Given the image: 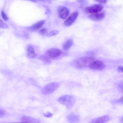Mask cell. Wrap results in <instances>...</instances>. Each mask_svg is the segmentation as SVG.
<instances>
[{"label":"cell","instance_id":"cell-11","mask_svg":"<svg viewBox=\"0 0 123 123\" xmlns=\"http://www.w3.org/2000/svg\"><path fill=\"white\" fill-rule=\"evenodd\" d=\"M45 23V21L42 20L39 21L32 26L29 28L28 29L31 31H35L38 30L41 28Z\"/></svg>","mask_w":123,"mask_h":123},{"label":"cell","instance_id":"cell-9","mask_svg":"<svg viewBox=\"0 0 123 123\" xmlns=\"http://www.w3.org/2000/svg\"><path fill=\"white\" fill-rule=\"evenodd\" d=\"M105 14L103 12L97 13L89 15L88 18L94 21H99L102 20L105 17Z\"/></svg>","mask_w":123,"mask_h":123},{"label":"cell","instance_id":"cell-16","mask_svg":"<svg viewBox=\"0 0 123 123\" xmlns=\"http://www.w3.org/2000/svg\"><path fill=\"white\" fill-rule=\"evenodd\" d=\"M59 31L57 30H54L47 34V36L50 37L56 35L58 34Z\"/></svg>","mask_w":123,"mask_h":123},{"label":"cell","instance_id":"cell-12","mask_svg":"<svg viewBox=\"0 0 123 123\" xmlns=\"http://www.w3.org/2000/svg\"><path fill=\"white\" fill-rule=\"evenodd\" d=\"M67 119L68 121L71 123H77L80 121L79 116L73 114H71L68 115Z\"/></svg>","mask_w":123,"mask_h":123},{"label":"cell","instance_id":"cell-1","mask_svg":"<svg viewBox=\"0 0 123 123\" xmlns=\"http://www.w3.org/2000/svg\"><path fill=\"white\" fill-rule=\"evenodd\" d=\"M94 60L91 57H85L78 59L74 62V64L77 68L83 69L89 67L91 63Z\"/></svg>","mask_w":123,"mask_h":123},{"label":"cell","instance_id":"cell-25","mask_svg":"<svg viewBox=\"0 0 123 123\" xmlns=\"http://www.w3.org/2000/svg\"><path fill=\"white\" fill-rule=\"evenodd\" d=\"M118 69L119 72H123V67L121 66L118 67Z\"/></svg>","mask_w":123,"mask_h":123},{"label":"cell","instance_id":"cell-3","mask_svg":"<svg viewBox=\"0 0 123 123\" xmlns=\"http://www.w3.org/2000/svg\"><path fill=\"white\" fill-rule=\"evenodd\" d=\"M59 83L53 82L48 84L44 86L41 90V92L43 94L47 95L54 92L59 87Z\"/></svg>","mask_w":123,"mask_h":123},{"label":"cell","instance_id":"cell-10","mask_svg":"<svg viewBox=\"0 0 123 123\" xmlns=\"http://www.w3.org/2000/svg\"><path fill=\"white\" fill-rule=\"evenodd\" d=\"M110 117L107 115H105L96 118L92 120L90 123H105L110 120Z\"/></svg>","mask_w":123,"mask_h":123},{"label":"cell","instance_id":"cell-2","mask_svg":"<svg viewBox=\"0 0 123 123\" xmlns=\"http://www.w3.org/2000/svg\"><path fill=\"white\" fill-rule=\"evenodd\" d=\"M60 103L65 105L68 109H70L75 102L74 98L72 96L65 95L62 96L58 99Z\"/></svg>","mask_w":123,"mask_h":123},{"label":"cell","instance_id":"cell-24","mask_svg":"<svg viewBox=\"0 0 123 123\" xmlns=\"http://www.w3.org/2000/svg\"><path fill=\"white\" fill-rule=\"evenodd\" d=\"M96 1L101 3L105 4L106 3L108 0H95Z\"/></svg>","mask_w":123,"mask_h":123},{"label":"cell","instance_id":"cell-5","mask_svg":"<svg viewBox=\"0 0 123 123\" xmlns=\"http://www.w3.org/2000/svg\"><path fill=\"white\" fill-rule=\"evenodd\" d=\"M62 53V51L59 49L52 48L47 51L46 55L50 58H55L59 57Z\"/></svg>","mask_w":123,"mask_h":123},{"label":"cell","instance_id":"cell-14","mask_svg":"<svg viewBox=\"0 0 123 123\" xmlns=\"http://www.w3.org/2000/svg\"><path fill=\"white\" fill-rule=\"evenodd\" d=\"M21 121L23 122L29 123H39V121L36 119L26 116H24L21 118Z\"/></svg>","mask_w":123,"mask_h":123},{"label":"cell","instance_id":"cell-20","mask_svg":"<svg viewBox=\"0 0 123 123\" xmlns=\"http://www.w3.org/2000/svg\"><path fill=\"white\" fill-rule=\"evenodd\" d=\"M123 96L120 98L114 100H112V102L113 103H119V104H123Z\"/></svg>","mask_w":123,"mask_h":123},{"label":"cell","instance_id":"cell-19","mask_svg":"<svg viewBox=\"0 0 123 123\" xmlns=\"http://www.w3.org/2000/svg\"><path fill=\"white\" fill-rule=\"evenodd\" d=\"M1 14L3 19L5 21L8 20L9 18L4 11L2 10L1 11Z\"/></svg>","mask_w":123,"mask_h":123},{"label":"cell","instance_id":"cell-28","mask_svg":"<svg viewBox=\"0 0 123 123\" xmlns=\"http://www.w3.org/2000/svg\"></svg>","mask_w":123,"mask_h":123},{"label":"cell","instance_id":"cell-6","mask_svg":"<svg viewBox=\"0 0 123 123\" xmlns=\"http://www.w3.org/2000/svg\"><path fill=\"white\" fill-rule=\"evenodd\" d=\"M57 12L59 17L63 19H66L69 14L68 9L65 6H62L58 7Z\"/></svg>","mask_w":123,"mask_h":123},{"label":"cell","instance_id":"cell-4","mask_svg":"<svg viewBox=\"0 0 123 123\" xmlns=\"http://www.w3.org/2000/svg\"><path fill=\"white\" fill-rule=\"evenodd\" d=\"M103 8V6L101 4H96L92 6L85 7V12L92 14L98 13L101 12Z\"/></svg>","mask_w":123,"mask_h":123},{"label":"cell","instance_id":"cell-26","mask_svg":"<svg viewBox=\"0 0 123 123\" xmlns=\"http://www.w3.org/2000/svg\"><path fill=\"white\" fill-rule=\"evenodd\" d=\"M123 83L122 82L120 83L119 85V87L121 89L122 88V89H123Z\"/></svg>","mask_w":123,"mask_h":123},{"label":"cell","instance_id":"cell-27","mask_svg":"<svg viewBox=\"0 0 123 123\" xmlns=\"http://www.w3.org/2000/svg\"><path fill=\"white\" fill-rule=\"evenodd\" d=\"M30 0L31 1H33V2H35L36 1L35 0Z\"/></svg>","mask_w":123,"mask_h":123},{"label":"cell","instance_id":"cell-22","mask_svg":"<svg viewBox=\"0 0 123 123\" xmlns=\"http://www.w3.org/2000/svg\"><path fill=\"white\" fill-rule=\"evenodd\" d=\"M44 116L46 117H50L53 116V114L50 112H48L44 114Z\"/></svg>","mask_w":123,"mask_h":123},{"label":"cell","instance_id":"cell-17","mask_svg":"<svg viewBox=\"0 0 123 123\" xmlns=\"http://www.w3.org/2000/svg\"><path fill=\"white\" fill-rule=\"evenodd\" d=\"M8 27V25L2 20L0 19V28L7 29Z\"/></svg>","mask_w":123,"mask_h":123},{"label":"cell","instance_id":"cell-15","mask_svg":"<svg viewBox=\"0 0 123 123\" xmlns=\"http://www.w3.org/2000/svg\"><path fill=\"white\" fill-rule=\"evenodd\" d=\"M73 44V41L71 39H69L66 41L63 44L62 48L64 50H68Z\"/></svg>","mask_w":123,"mask_h":123},{"label":"cell","instance_id":"cell-7","mask_svg":"<svg viewBox=\"0 0 123 123\" xmlns=\"http://www.w3.org/2000/svg\"><path fill=\"white\" fill-rule=\"evenodd\" d=\"M105 67V65L102 61L94 60L90 64L89 68L93 70H100L104 69Z\"/></svg>","mask_w":123,"mask_h":123},{"label":"cell","instance_id":"cell-8","mask_svg":"<svg viewBox=\"0 0 123 123\" xmlns=\"http://www.w3.org/2000/svg\"><path fill=\"white\" fill-rule=\"evenodd\" d=\"M78 15V13L77 11H75L72 13L67 19L65 21L64 24L66 26H69L71 25L75 22Z\"/></svg>","mask_w":123,"mask_h":123},{"label":"cell","instance_id":"cell-21","mask_svg":"<svg viewBox=\"0 0 123 123\" xmlns=\"http://www.w3.org/2000/svg\"><path fill=\"white\" fill-rule=\"evenodd\" d=\"M47 32V30L46 28H43L39 31V33L43 35L46 33Z\"/></svg>","mask_w":123,"mask_h":123},{"label":"cell","instance_id":"cell-13","mask_svg":"<svg viewBox=\"0 0 123 123\" xmlns=\"http://www.w3.org/2000/svg\"><path fill=\"white\" fill-rule=\"evenodd\" d=\"M27 55L30 58H34L37 56V55L34 52V49L32 46H28L27 47Z\"/></svg>","mask_w":123,"mask_h":123},{"label":"cell","instance_id":"cell-23","mask_svg":"<svg viewBox=\"0 0 123 123\" xmlns=\"http://www.w3.org/2000/svg\"><path fill=\"white\" fill-rule=\"evenodd\" d=\"M5 111L3 110L0 109V117H3L5 114Z\"/></svg>","mask_w":123,"mask_h":123},{"label":"cell","instance_id":"cell-18","mask_svg":"<svg viewBox=\"0 0 123 123\" xmlns=\"http://www.w3.org/2000/svg\"><path fill=\"white\" fill-rule=\"evenodd\" d=\"M40 59L46 62H48L50 61V58L46 55H41L39 57Z\"/></svg>","mask_w":123,"mask_h":123}]
</instances>
